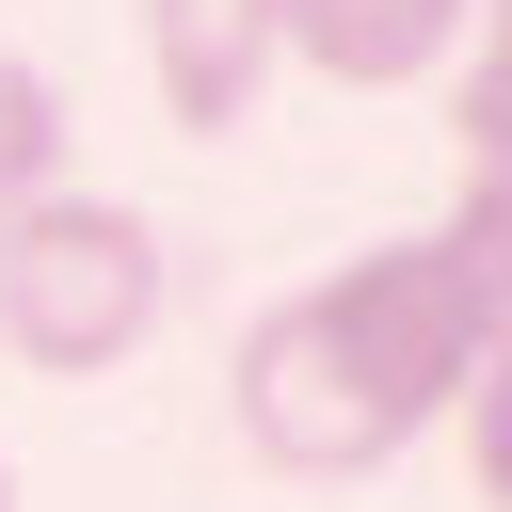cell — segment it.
<instances>
[{
  "label": "cell",
  "mask_w": 512,
  "mask_h": 512,
  "mask_svg": "<svg viewBox=\"0 0 512 512\" xmlns=\"http://www.w3.org/2000/svg\"><path fill=\"white\" fill-rule=\"evenodd\" d=\"M160 336V224L128 192H16L0 208V352L32 384H96Z\"/></svg>",
  "instance_id": "7a4b0ae2"
},
{
  "label": "cell",
  "mask_w": 512,
  "mask_h": 512,
  "mask_svg": "<svg viewBox=\"0 0 512 512\" xmlns=\"http://www.w3.org/2000/svg\"><path fill=\"white\" fill-rule=\"evenodd\" d=\"M496 256L480 224H416V240H368L336 272H304L288 304H256L224 400H240V448L272 480H368L400 464L480 368H496Z\"/></svg>",
  "instance_id": "6da1fadb"
},
{
  "label": "cell",
  "mask_w": 512,
  "mask_h": 512,
  "mask_svg": "<svg viewBox=\"0 0 512 512\" xmlns=\"http://www.w3.org/2000/svg\"><path fill=\"white\" fill-rule=\"evenodd\" d=\"M0 512H16V464H0Z\"/></svg>",
  "instance_id": "8992f818"
},
{
  "label": "cell",
  "mask_w": 512,
  "mask_h": 512,
  "mask_svg": "<svg viewBox=\"0 0 512 512\" xmlns=\"http://www.w3.org/2000/svg\"><path fill=\"white\" fill-rule=\"evenodd\" d=\"M272 0H144V80H160V128H240L272 96Z\"/></svg>",
  "instance_id": "3957f363"
},
{
  "label": "cell",
  "mask_w": 512,
  "mask_h": 512,
  "mask_svg": "<svg viewBox=\"0 0 512 512\" xmlns=\"http://www.w3.org/2000/svg\"><path fill=\"white\" fill-rule=\"evenodd\" d=\"M64 176V96H48V64H16L0 48V208L16 192H48Z\"/></svg>",
  "instance_id": "5b68a950"
},
{
  "label": "cell",
  "mask_w": 512,
  "mask_h": 512,
  "mask_svg": "<svg viewBox=\"0 0 512 512\" xmlns=\"http://www.w3.org/2000/svg\"><path fill=\"white\" fill-rule=\"evenodd\" d=\"M480 32V0H272V48L336 96H400Z\"/></svg>",
  "instance_id": "277c9868"
}]
</instances>
